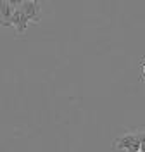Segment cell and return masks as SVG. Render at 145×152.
I'll use <instances>...</instances> for the list:
<instances>
[{
	"label": "cell",
	"mask_w": 145,
	"mask_h": 152,
	"mask_svg": "<svg viewBox=\"0 0 145 152\" xmlns=\"http://www.w3.org/2000/svg\"><path fill=\"white\" fill-rule=\"evenodd\" d=\"M136 152H142V151H136Z\"/></svg>",
	"instance_id": "52a82bcc"
},
{
	"label": "cell",
	"mask_w": 145,
	"mask_h": 152,
	"mask_svg": "<svg viewBox=\"0 0 145 152\" xmlns=\"http://www.w3.org/2000/svg\"><path fill=\"white\" fill-rule=\"evenodd\" d=\"M16 4H17V2H2V4H0V14H2V28H7V26H10V19H12V16H14Z\"/></svg>",
	"instance_id": "277c9868"
},
{
	"label": "cell",
	"mask_w": 145,
	"mask_h": 152,
	"mask_svg": "<svg viewBox=\"0 0 145 152\" xmlns=\"http://www.w3.org/2000/svg\"><path fill=\"white\" fill-rule=\"evenodd\" d=\"M140 151L145 152V132L140 133Z\"/></svg>",
	"instance_id": "5b68a950"
},
{
	"label": "cell",
	"mask_w": 145,
	"mask_h": 152,
	"mask_svg": "<svg viewBox=\"0 0 145 152\" xmlns=\"http://www.w3.org/2000/svg\"><path fill=\"white\" fill-rule=\"evenodd\" d=\"M140 66H142V75L145 76V61H144V62H142V64H140Z\"/></svg>",
	"instance_id": "8992f818"
},
{
	"label": "cell",
	"mask_w": 145,
	"mask_h": 152,
	"mask_svg": "<svg viewBox=\"0 0 145 152\" xmlns=\"http://www.w3.org/2000/svg\"><path fill=\"white\" fill-rule=\"evenodd\" d=\"M112 149H121L126 152L140 151V133H123L114 138Z\"/></svg>",
	"instance_id": "6da1fadb"
},
{
	"label": "cell",
	"mask_w": 145,
	"mask_h": 152,
	"mask_svg": "<svg viewBox=\"0 0 145 152\" xmlns=\"http://www.w3.org/2000/svg\"><path fill=\"white\" fill-rule=\"evenodd\" d=\"M28 24H29V19L26 18V14L21 9V2H17V4H16V10H14V16L10 19V26H14V28L17 29V33L21 35V33L26 31Z\"/></svg>",
	"instance_id": "7a4b0ae2"
},
{
	"label": "cell",
	"mask_w": 145,
	"mask_h": 152,
	"mask_svg": "<svg viewBox=\"0 0 145 152\" xmlns=\"http://www.w3.org/2000/svg\"><path fill=\"white\" fill-rule=\"evenodd\" d=\"M21 9L29 19V23H40L42 19V9L38 2H21Z\"/></svg>",
	"instance_id": "3957f363"
}]
</instances>
